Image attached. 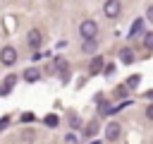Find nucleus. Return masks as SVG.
<instances>
[{
    "mask_svg": "<svg viewBox=\"0 0 153 144\" xmlns=\"http://www.w3.org/2000/svg\"><path fill=\"white\" fill-rule=\"evenodd\" d=\"M120 12H122V2L120 0H105V5H103V14L105 17L115 19V17H120Z\"/></svg>",
    "mask_w": 153,
    "mask_h": 144,
    "instance_id": "nucleus-1",
    "label": "nucleus"
},
{
    "mask_svg": "<svg viewBox=\"0 0 153 144\" xmlns=\"http://www.w3.org/2000/svg\"><path fill=\"white\" fill-rule=\"evenodd\" d=\"M96 31H98V26H96V22H91V19L81 22V26H79L81 38H93V36H96Z\"/></svg>",
    "mask_w": 153,
    "mask_h": 144,
    "instance_id": "nucleus-2",
    "label": "nucleus"
},
{
    "mask_svg": "<svg viewBox=\"0 0 153 144\" xmlns=\"http://www.w3.org/2000/svg\"><path fill=\"white\" fill-rule=\"evenodd\" d=\"M0 62H2V65H14V62H17V50H14L12 46H5V48L0 50Z\"/></svg>",
    "mask_w": 153,
    "mask_h": 144,
    "instance_id": "nucleus-3",
    "label": "nucleus"
},
{
    "mask_svg": "<svg viewBox=\"0 0 153 144\" xmlns=\"http://www.w3.org/2000/svg\"><path fill=\"white\" fill-rule=\"evenodd\" d=\"M120 132H122L120 122H108V125H105V139H108V142H115V139L120 137Z\"/></svg>",
    "mask_w": 153,
    "mask_h": 144,
    "instance_id": "nucleus-4",
    "label": "nucleus"
},
{
    "mask_svg": "<svg viewBox=\"0 0 153 144\" xmlns=\"http://www.w3.org/2000/svg\"><path fill=\"white\" fill-rule=\"evenodd\" d=\"M41 38H43V36H41L38 29H31V31L26 34V43H29L31 48H38V46H41Z\"/></svg>",
    "mask_w": 153,
    "mask_h": 144,
    "instance_id": "nucleus-5",
    "label": "nucleus"
},
{
    "mask_svg": "<svg viewBox=\"0 0 153 144\" xmlns=\"http://www.w3.org/2000/svg\"><path fill=\"white\" fill-rule=\"evenodd\" d=\"M100 70H103V58H98V55H96V58L91 60V65H88V72H91V74H98Z\"/></svg>",
    "mask_w": 153,
    "mask_h": 144,
    "instance_id": "nucleus-6",
    "label": "nucleus"
},
{
    "mask_svg": "<svg viewBox=\"0 0 153 144\" xmlns=\"http://www.w3.org/2000/svg\"><path fill=\"white\" fill-rule=\"evenodd\" d=\"M38 77H41V72H38L36 67H29V70L24 72V79H26V82H38Z\"/></svg>",
    "mask_w": 153,
    "mask_h": 144,
    "instance_id": "nucleus-7",
    "label": "nucleus"
},
{
    "mask_svg": "<svg viewBox=\"0 0 153 144\" xmlns=\"http://www.w3.org/2000/svg\"><path fill=\"white\" fill-rule=\"evenodd\" d=\"M81 50H84V53H88V55H91V53H96V41H93V38H84Z\"/></svg>",
    "mask_w": 153,
    "mask_h": 144,
    "instance_id": "nucleus-8",
    "label": "nucleus"
},
{
    "mask_svg": "<svg viewBox=\"0 0 153 144\" xmlns=\"http://www.w3.org/2000/svg\"><path fill=\"white\" fill-rule=\"evenodd\" d=\"M120 60H122L124 65H129V62L134 60V53H131L129 48H122V50H120Z\"/></svg>",
    "mask_w": 153,
    "mask_h": 144,
    "instance_id": "nucleus-9",
    "label": "nucleus"
},
{
    "mask_svg": "<svg viewBox=\"0 0 153 144\" xmlns=\"http://www.w3.org/2000/svg\"><path fill=\"white\" fill-rule=\"evenodd\" d=\"M98 132V122H88L86 127H84V137H93Z\"/></svg>",
    "mask_w": 153,
    "mask_h": 144,
    "instance_id": "nucleus-10",
    "label": "nucleus"
},
{
    "mask_svg": "<svg viewBox=\"0 0 153 144\" xmlns=\"http://www.w3.org/2000/svg\"><path fill=\"white\" fill-rule=\"evenodd\" d=\"M14 82H17V77H14V74H10V77H7V79H5V86H2V89H0V94H7V91H10V89H12V84H14Z\"/></svg>",
    "mask_w": 153,
    "mask_h": 144,
    "instance_id": "nucleus-11",
    "label": "nucleus"
},
{
    "mask_svg": "<svg viewBox=\"0 0 153 144\" xmlns=\"http://www.w3.org/2000/svg\"><path fill=\"white\" fill-rule=\"evenodd\" d=\"M143 46H146L148 50H153V31H146V34H143Z\"/></svg>",
    "mask_w": 153,
    "mask_h": 144,
    "instance_id": "nucleus-12",
    "label": "nucleus"
},
{
    "mask_svg": "<svg viewBox=\"0 0 153 144\" xmlns=\"http://www.w3.org/2000/svg\"><path fill=\"white\" fill-rule=\"evenodd\" d=\"M45 125H48V127H57V115H55V113L45 115Z\"/></svg>",
    "mask_w": 153,
    "mask_h": 144,
    "instance_id": "nucleus-13",
    "label": "nucleus"
},
{
    "mask_svg": "<svg viewBox=\"0 0 153 144\" xmlns=\"http://www.w3.org/2000/svg\"><path fill=\"white\" fill-rule=\"evenodd\" d=\"M141 24H143V22H141V19H136V22L131 24V29H129V36H134V34H139V29H141Z\"/></svg>",
    "mask_w": 153,
    "mask_h": 144,
    "instance_id": "nucleus-14",
    "label": "nucleus"
},
{
    "mask_svg": "<svg viewBox=\"0 0 153 144\" xmlns=\"http://www.w3.org/2000/svg\"><path fill=\"white\" fill-rule=\"evenodd\" d=\"M136 84H139V74H134V77H129V79H127V89H134Z\"/></svg>",
    "mask_w": 153,
    "mask_h": 144,
    "instance_id": "nucleus-15",
    "label": "nucleus"
},
{
    "mask_svg": "<svg viewBox=\"0 0 153 144\" xmlns=\"http://www.w3.org/2000/svg\"><path fill=\"white\" fill-rule=\"evenodd\" d=\"M69 125H72V127H79V125H81V122H79V118H76L74 113L69 115Z\"/></svg>",
    "mask_w": 153,
    "mask_h": 144,
    "instance_id": "nucleus-16",
    "label": "nucleus"
},
{
    "mask_svg": "<svg viewBox=\"0 0 153 144\" xmlns=\"http://www.w3.org/2000/svg\"><path fill=\"white\" fill-rule=\"evenodd\" d=\"M7 125H10V118H7V115H5V118H0V130H5Z\"/></svg>",
    "mask_w": 153,
    "mask_h": 144,
    "instance_id": "nucleus-17",
    "label": "nucleus"
},
{
    "mask_svg": "<svg viewBox=\"0 0 153 144\" xmlns=\"http://www.w3.org/2000/svg\"><path fill=\"white\" fill-rule=\"evenodd\" d=\"M22 120H24V122H31V120H33V113H24Z\"/></svg>",
    "mask_w": 153,
    "mask_h": 144,
    "instance_id": "nucleus-18",
    "label": "nucleus"
},
{
    "mask_svg": "<svg viewBox=\"0 0 153 144\" xmlns=\"http://www.w3.org/2000/svg\"><path fill=\"white\" fill-rule=\"evenodd\" d=\"M146 17H148V22H153V5H148V10H146Z\"/></svg>",
    "mask_w": 153,
    "mask_h": 144,
    "instance_id": "nucleus-19",
    "label": "nucleus"
},
{
    "mask_svg": "<svg viewBox=\"0 0 153 144\" xmlns=\"http://www.w3.org/2000/svg\"><path fill=\"white\" fill-rule=\"evenodd\" d=\"M22 137H24V139H33V132H31V130H24V134H22Z\"/></svg>",
    "mask_w": 153,
    "mask_h": 144,
    "instance_id": "nucleus-20",
    "label": "nucleus"
},
{
    "mask_svg": "<svg viewBox=\"0 0 153 144\" xmlns=\"http://www.w3.org/2000/svg\"><path fill=\"white\" fill-rule=\"evenodd\" d=\"M146 115H148V118H151V120H153V103H151V106H148V108H146Z\"/></svg>",
    "mask_w": 153,
    "mask_h": 144,
    "instance_id": "nucleus-21",
    "label": "nucleus"
},
{
    "mask_svg": "<svg viewBox=\"0 0 153 144\" xmlns=\"http://www.w3.org/2000/svg\"><path fill=\"white\" fill-rule=\"evenodd\" d=\"M146 96H148V98H153V91H148V94H146Z\"/></svg>",
    "mask_w": 153,
    "mask_h": 144,
    "instance_id": "nucleus-22",
    "label": "nucleus"
}]
</instances>
